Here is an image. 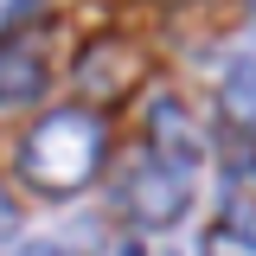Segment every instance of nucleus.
I'll return each mask as SVG.
<instances>
[{
	"instance_id": "obj_1",
	"label": "nucleus",
	"mask_w": 256,
	"mask_h": 256,
	"mask_svg": "<svg viewBox=\"0 0 256 256\" xmlns=\"http://www.w3.org/2000/svg\"><path fill=\"white\" fill-rule=\"evenodd\" d=\"M102 173V122L90 109H52L45 122L20 141V180L38 192H84Z\"/></svg>"
},
{
	"instance_id": "obj_2",
	"label": "nucleus",
	"mask_w": 256,
	"mask_h": 256,
	"mask_svg": "<svg viewBox=\"0 0 256 256\" xmlns=\"http://www.w3.org/2000/svg\"><path fill=\"white\" fill-rule=\"evenodd\" d=\"M116 205L134 224H180L192 212V180H186V166H173V160H141L116 186Z\"/></svg>"
},
{
	"instance_id": "obj_3",
	"label": "nucleus",
	"mask_w": 256,
	"mask_h": 256,
	"mask_svg": "<svg viewBox=\"0 0 256 256\" xmlns=\"http://www.w3.org/2000/svg\"><path fill=\"white\" fill-rule=\"evenodd\" d=\"M154 148H160V160H173V166H198V160H205V134L186 122L180 102H154Z\"/></svg>"
},
{
	"instance_id": "obj_4",
	"label": "nucleus",
	"mask_w": 256,
	"mask_h": 256,
	"mask_svg": "<svg viewBox=\"0 0 256 256\" xmlns=\"http://www.w3.org/2000/svg\"><path fill=\"white\" fill-rule=\"evenodd\" d=\"M218 102H224V116H230L237 128H256V58H250V52L224 64V77H218Z\"/></svg>"
},
{
	"instance_id": "obj_5",
	"label": "nucleus",
	"mask_w": 256,
	"mask_h": 256,
	"mask_svg": "<svg viewBox=\"0 0 256 256\" xmlns=\"http://www.w3.org/2000/svg\"><path fill=\"white\" fill-rule=\"evenodd\" d=\"M38 90H45V64L20 45H0V102H32Z\"/></svg>"
},
{
	"instance_id": "obj_6",
	"label": "nucleus",
	"mask_w": 256,
	"mask_h": 256,
	"mask_svg": "<svg viewBox=\"0 0 256 256\" xmlns=\"http://www.w3.org/2000/svg\"><path fill=\"white\" fill-rule=\"evenodd\" d=\"M205 256H256V237L244 224H218V230L205 237Z\"/></svg>"
},
{
	"instance_id": "obj_7",
	"label": "nucleus",
	"mask_w": 256,
	"mask_h": 256,
	"mask_svg": "<svg viewBox=\"0 0 256 256\" xmlns=\"http://www.w3.org/2000/svg\"><path fill=\"white\" fill-rule=\"evenodd\" d=\"M26 13H32V0H0V32L13 26V20H26Z\"/></svg>"
},
{
	"instance_id": "obj_8",
	"label": "nucleus",
	"mask_w": 256,
	"mask_h": 256,
	"mask_svg": "<svg viewBox=\"0 0 256 256\" xmlns=\"http://www.w3.org/2000/svg\"><path fill=\"white\" fill-rule=\"evenodd\" d=\"M20 256H64V244H52V237H32Z\"/></svg>"
}]
</instances>
